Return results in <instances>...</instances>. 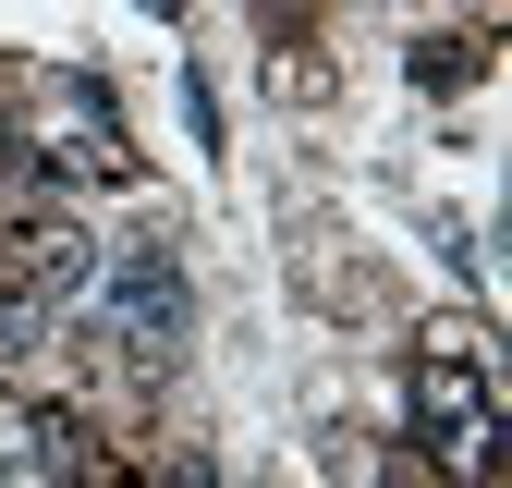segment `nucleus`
Here are the masks:
<instances>
[{"label":"nucleus","mask_w":512,"mask_h":488,"mask_svg":"<svg viewBox=\"0 0 512 488\" xmlns=\"http://www.w3.org/2000/svg\"><path fill=\"white\" fill-rule=\"evenodd\" d=\"M86 488H98V476H86Z\"/></svg>","instance_id":"nucleus-1"}]
</instances>
